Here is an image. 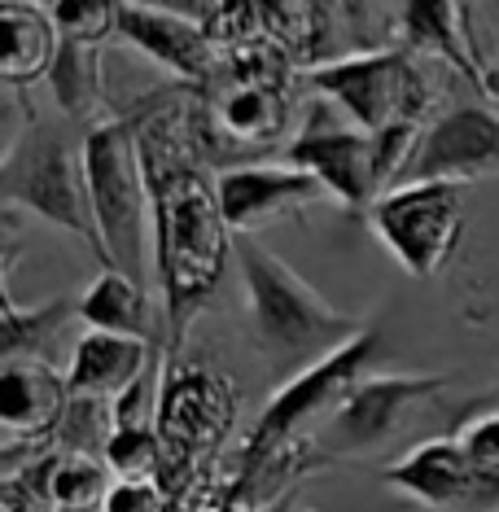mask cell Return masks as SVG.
<instances>
[{"mask_svg": "<svg viewBox=\"0 0 499 512\" xmlns=\"http://www.w3.org/2000/svg\"><path fill=\"white\" fill-rule=\"evenodd\" d=\"M119 114L141 149L154 211V289L167 320V359H176L237 259V237L219 206V171L206 154L211 106L202 88L167 84Z\"/></svg>", "mask_w": 499, "mask_h": 512, "instance_id": "6da1fadb", "label": "cell"}, {"mask_svg": "<svg viewBox=\"0 0 499 512\" xmlns=\"http://www.w3.org/2000/svg\"><path fill=\"white\" fill-rule=\"evenodd\" d=\"M237 267L241 294H246L250 342L263 355V364L276 368L285 381L324 364L364 333V324L342 316L333 302H324L259 237H237Z\"/></svg>", "mask_w": 499, "mask_h": 512, "instance_id": "7a4b0ae2", "label": "cell"}, {"mask_svg": "<svg viewBox=\"0 0 499 512\" xmlns=\"http://www.w3.org/2000/svg\"><path fill=\"white\" fill-rule=\"evenodd\" d=\"M84 176L92 224L101 237V267H114V272L132 276L136 285L154 289V211H149V184L136 132L123 114H110L88 127Z\"/></svg>", "mask_w": 499, "mask_h": 512, "instance_id": "3957f363", "label": "cell"}, {"mask_svg": "<svg viewBox=\"0 0 499 512\" xmlns=\"http://www.w3.org/2000/svg\"><path fill=\"white\" fill-rule=\"evenodd\" d=\"M84 132L71 119H31L18 136H9L0 162V197L5 215H36L44 224L71 232L101 263V237L92 224L88 176H84Z\"/></svg>", "mask_w": 499, "mask_h": 512, "instance_id": "277c9868", "label": "cell"}, {"mask_svg": "<svg viewBox=\"0 0 499 512\" xmlns=\"http://www.w3.org/2000/svg\"><path fill=\"white\" fill-rule=\"evenodd\" d=\"M307 84L368 136H381L390 127H429L438 119L434 106L443 92L429 75L425 57L408 49L338 57V62L307 71Z\"/></svg>", "mask_w": 499, "mask_h": 512, "instance_id": "5b68a950", "label": "cell"}, {"mask_svg": "<svg viewBox=\"0 0 499 512\" xmlns=\"http://www.w3.org/2000/svg\"><path fill=\"white\" fill-rule=\"evenodd\" d=\"M237 421V390L219 368L189 364L184 355L167 359L162 368V403H158V438H162V473L158 486L167 491L171 508L189 504L197 469L228 438Z\"/></svg>", "mask_w": 499, "mask_h": 512, "instance_id": "8992f818", "label": "cell"}, {"mask_svg": "<svg viewBox=\"0 0 499 512\" xmlns=\"http://www.w3.org/2000/svg\"><path fill=\"white\" fill-rule=\"evenodd\" d=\"M377 241L394 263L416 281H429L451 263L464 237V184L447 180H408L377 197L368 211Z\"/></svg>", "mask_w": 499, "mask_h": 512, "instance_id": "52a82bcc", "label": "cell"}, {"mask_svg": "<svg viewBox=\"0 0 499 512\" xmlns=\"http://www.w3.org/2000/svg\"><path fill=\"white\" fill-rule=\"evenodd\" d=\"M377 355V333L364 329L355 337L351 346H342L338 355H329L324 364L298 372V377L281 381V390L268 399V407L259 412V421H254L246 447H241V460L232 477L237 473H250L259 460H268L276 447H285V442L294 438H307V425L324 416L329 421L333 407H338L346 394H351L359 381L368 377V364H373Z\"/></svg>", "mask_w": 499, "mask_h": 512, "instance_id": "ba28073f", "label": "cell"}, {"mask_svg": "<svg viewBox=\"0 0 499 512\" xmlns=\"http://www.w3.org/2000/svg\"><path fill=\"white\" fill-rule=\"evenodd\" d=\"M285 162L324 184V193L346 211H373L377 197L386 193L381 180L377 136L355 127L333 101L316 97L303 110L298 132L285 141Z\"/></svg>", "mask_w": 499, "mask_h": 512, "instance_id": "9c48e42d", "label": "cell"}, {"mask_svg": "<svg viewBox=\"0 0 499 512\" xmlns=\"http://www.w3.org/2000/svg\"><path fill=\"white\" fill-rule=\"evenodd\" d=\"M438 390H447V377H421V372H368L346 399L333 407V416L324 421L320 434H311L320 442V451L329 460L346 456H373L394 438V429L403 425V416L416 403L434 399Z\"/></svg>", "mask_w": 499, "mask_h": 512, "instance_id": "30bf717a", "label": "cell"}, {"mask_svg": "<svg viewBox=\"0 0 499 512\" xmlns=\"http://www.w3.org/2000/svg\"><path fill=\"white\" fill-rule=\"evenodd\" d=\"M71 390L66 372L44 359H18L0 372V434H5V473H18L22 460L36 464L57 442Z\"/></svg>", "mask_w": 499, "mask_h": 512, "instance_id": "8fae6325", "label": "cell"}, {"mask_svg": "<svg viewBox=\"0 0 499 512\" xmlns=\"http://www.w3.org/2000/svg\"><path fill=\"white\" fill-rule=\"evenodd\" d=\"M206 14L211 5H119V40L154 57L176 84L206 88L219 66Z\"/></svg>", "mask_w": 499, "mask_h": 512, "instance_id": "7c38bea8", "label": "cell"}, {"mask_svg": "<svg viewBox=\"0 0 499 512\" xmlns=\"http://www.w3.org/2000/svg\"><path fill=\"white\" fill-rule=\"evenodd\" d=\"M499 176V110L491 106H451L425 127L408 180L478 184Z\"/></svg>", "mask_w": 499, "mask_h": 512, "instance_id": "4fadbf2b", "label": "cell"}, {"mask_svg": "<svg viewBox=\"0 0 499 512\" xmlns=\"http://www.w3.org/2000/svg\"><path fill=\"white\" fill-rule=\"evenodd\" d=\"M324 197H329L324 184L289 162H246V167L219 171V206L232 237H259L276 219L303 215Z\"/></svg>", "mask_w": 499, "mask_h": 512, "instance_id": "5bb4252c", "label": "cell"}, {"mask_svg": "<svg viewBox=\"0 0 499 512\" xmlns=\"http://www.w3.org/2000/svg\"><path fill=\"white\" fill-rule=\"evenodd\" d=\"M386 482L425 508H443V512L478 508V473L464 460L456 434L416 442L412 451H403L386 469Z\"/></svg>", "mask_w": 499, "mask_h": 512, "instance_id": "9a60e30c", "label": "cell"}, {"mask_svg": "<svg viewBox=\"0 0 499 512\" xmlns=\"http://www.w3.org/2000/svg\"><path fill=\"white\" fill-rule=\"evenodd\" d=\"M162 355H167V351L154 346V342H136V337L84 329V337H79L75 351H71L66 390H71V399H106V403H119L123 394L158 364Z\"/></svg>", "mask_w": 499, "mask_h": 512, "instance_id": "2e32d148", "label": "cell"}, {"mask_svg": "<svg viewBox=\"0 0 499 512\" xmlns=\"http://www.w3.org/2000/svg\"><path fill=\"white\" fill-rule=\"evenodd\" d=\"M473 9L478 5H443V0L399 5V49L416 57H438L482 92V44L473 31V22H478Z\"/></svg>", "mask_w": 499, "mask_h": 512, "instance_id": "e0dca14e", "label": "cell"}, {"mask_svg": "<svg viewBox=\"0 0 499 512\" xmlns=\"http://www.w3.org/2000/svg\"><path fill=\"white\" fill-rule=\"evenodd\" d=\"M79 324H88L92 333H119L136 337V342H154L167 351V320H162V302L154 289L136 285L132 276L101 267L92 276V285L79 294Z\"/></svg>", "mask_w": 499, "mask_h": 512, "instance_id": "ac0fdd59", "label": "cell"}, {"mask_svg": "<svg viewBox=\"0 0 499 512\" xmlns=\"http://www.w3.org/2000/svg\"><path fill=\"white\" fill-rule=\"evenodd\" d=\"M57 49H62V36L44 5H18V0L0 5V79L9 88L49 79Z\"/></svg>", "mask_w": 499, "mask_h": 512, "instance_id": "d6986e66", "label": "cell"}, {"mask_svg": "<svg viewBox=\"0 0 499 512\" xmlns=\"http://www.w3.org/2000/svg\"><path fill=\"white\" fill-rule=\"evenodd\" d=\"M101 57L106 44H79V40H62V49L53 57L49 71V92L62 110V119L71 123H101L106 114V84H101Z\"/></svg>", "mask_w": 499, "mask_h": 512, "instance_id": "ffe728a7", "label": "cell"}, {"mask_svg": "<svg viewBox=\"0 0 499 512\" xmlns=\"http://www.w3.org/2000/svg\"><path fill=\"white\" fill-rule=\"evenodd\" d=\"M71 316H79V302L71 298H53L36 311H22L14 294L5 289V364H18V359L53 364V342Z\"/></svg>", "mask_w": 499, "mask_h": 512, "instance_id": "44dd1931", "label": "cell"}, {"mask_svg": "<svg viewBox=\"0 0 499 512\" xmlns=\"http://www.w3.org/2000/svg\"><path fill=\"white\" fill-rule=\"evenodd\" d=\"M464 460L478 473V508L473 512H499V407H486L473 421L456 429Z\"/></svg>", "mask_w": 499, "mask_h": 512, "instance_id": "7402d4cb", "label": "cell"}, {"mask_svg": "<svg viewBox=\"0 0 499 512\" xmlns=\"http://www.w3.org/2000/svg\"><path fill=\"white\" fill-rule=\"evenodd\" d=\"M114 438V403L106 399H71L57 425V447L79 460H106Z\"/></svg>", "mask_w": 499, "mask_h": 512, "instance_id": "603a6c76", "label": "cell"}, {"mask_svg": "<svg viewBox=\"0 0 499 512\" xmlns=\"http://www.w3.org/2000/svg\"><path fill=\"white\" fill-rule=\"evenodd\" d=\"M106 460H79V456H62L53 460V473H49V495H53V508L62 512H92L106 504L110 495V482H106Z\"/></svg>", "mask_w": 499, "mask_h": 512, "instance_id": "cb8c5ba5", "label": "cell"}, {"mask_svg": "<svg viewBox=\"0 0 499 512\" xmlns=\"http://www.w3.org/2000/svg\"><path fill=\"white\" fill-rule=\"evenodd\" d=\"M49 18L62 40L106 44L119 40V0H49Z\"/></svg>", "mask_w": 499, "mask_h": 512, "instance_id": "d4e9b609", "label": "cell"}, {"mask_svg": "<svg viewBox=\"0 0 499 512\" xmlns=\"http://www.w3.org/2000/svg\"><path fill=\"white\" fill-rule=\"evenodd\" d=\"M106 469L114 473V482H158L162 473L158 429H114L106 447Z\"/></svg>", "mask_w": 499, "mask_h": 512, "instance_id": "484cf974", "label": "cell"}, {"mask_svg": "<svg viewBox=\"0 0 499 512\" xmlns=\"http://www.w3.org/2000/svg\"><path fill=\"white\" fill-rule=\"evenodd\" d=\"M101 512H171V499L158 482H110Z\"/></svg>", "mask_w": 499, "mask_h": 512, "instance_id": "4316f807", "label": "cell"}, {"mask_svg": "<svg viewBox=\"0 0 499 512\" xmlns=\"http://www.w3.org/2000/svg\"><path fill=\"white\" fill-rule=\"evenodd\" d=\"M491 31H495V53H499V5H491Z\"/></svg>", "mask_w": 499, "mask_h": 512, "instance_id": "83f0119b", "label": "cell"}, {"mask_svg": "<svg viewBox=\"0 0 499 512\" xmlns=\"http://www.w3.org/2000/svg\"><path fill=\"white\" fill-rule=\"evenodd\" d=\"M495 407H499V403H495Z\"/></svg>", "mask_w": 499, "mask_h": 512, "instance_id": "f1b7e54d", "label": "cell"}]
</instances>
